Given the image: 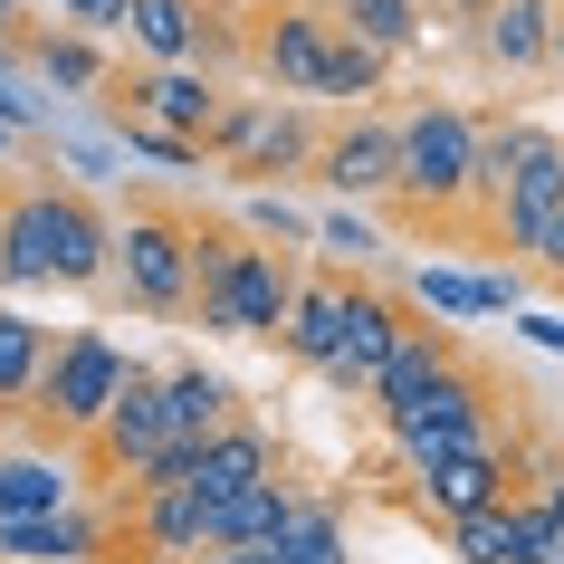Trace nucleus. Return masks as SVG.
<instances>
[{
	"instance_id": "nucleus-27",
	"label": "nucleus",
	"mask_w": 564,
	"mask_h": 564,
	"mask_svg": "<svg viewBox=\"0 0 564 564\" xmlns=\"http://www.w3.org/2000/svg\"><path fill=\"white\" fill-rule=\"evenodd\" d=\"M48 507H67V459H10L0 469V517H48Z\"/></svg>"
},
{
	"instance_id": "nucleus-14",
	"label": "nucleus",
	"mask_w": 564,
	"mask_h": 564,
	"mask_svg": "<svg viewBox=\"0 0 564 564\" xmlns=\"http://www.w3.org/2000/svg\"><path fill=\"white\" fill-rule=\"evenodd\" d=\"M48 259H58V288H77V297L116 288V210L67 173H48Z\"/></svg>"
},
{
	"instance_id": "nucleus-16",
	"label": "nucleus",
	"mask_w": 564,
	"mask_h": 564,
	"mask_svg": "<svg viewBox=\"0 0 564 564\" xmlns=\"http://www.w3.org/2000/svg\"><path fill=\"white\" fill-rule=\"evenodd\" d=\"M355 288H364V268L306 259V288H297V306H288V326H278V355L297 364V373H326V364H335L345 316H355Z\"/></svg>"
},
{
	"instance_id": "nucleus-8",
	"label": "nucleus",
	"mask_w": 564,
	"mask_h": 564,
	"mask_svg": "<svg viewBox=\"0 0 564 564\" xmlns=\"http://www.w3.org/2000/svg\"><path fill=\"white\" fill-rule=\"evenodd\" d=\"M163 441H173V383H163L153 364H124V392L106 402V421H96L87 449H77V488H87V498L124 488Z\"/></svg>"
},
{
	"instance_id": "nucleus-5",
	"label": "nucleus",
	"mask_w": 564,
	"mask_h": 564,
	"mask_svg": "<svg viewBox=\"0 0 564 564\" xmlns=\"http://www.w3.org/2000/svg\"><path fill=\"white\" fill-rule=\"evenodd\" d=\"M124 345L116 335H96V326H77V335H58V364H48V383H39V402H30V449H48V459H67L77 469V449H87V431L106 421V402L124 392Z\"/></svg>"
},
{
	"instance_id": "nucleus-35",
	"label": "nucleus",
	"mask_w": 564,
	"mask_h": 564,
	"mask_svg": "<svg viewBox=\"0 0 564 564\" xmlns=\"http://www.w3.org/2000/svg\"><path fill=\"white\" fill-rule=\"evenodd\" d=\"M527 335H535V345H555V355H564V326H555V316H527Z\"/></svg>"
},
{
	"instance_id": "nucleus-13",
	"label": "nucleus",
	"mask_w": 564,
	"mask_h": 564,
	"mask_svg": "<svg viewBox=\"0 0 564 564\" xmlns=\"http://www.w3.org/2000/svg\"><path fill=\"white\" fill-rule=\"evenodd\" d=\"M392 173H402V116H383V106H345V116H326L316 182H326L335 202H383Z\"/></svg>"
},
{
	"instance_id": "nucleus-20",
	"label": "nucleus",
	"mask_w": 564,
	"mask_h": 564,
	"mask_svg": "<svg viewBox=\"0 0 564 564\" xmlns=\"http://www.w3.org/2000/svg\"><path fill=\"white\" fill-rule=\"evenodd\" d=\"M48 364H58V335L39 326V316H20V306H0V431H20V421H30Z\"/></svg>"
},
{
	"instance_id": "nucleus-11",
	"label": "nucleus",
	"mask_w": 564,
	"mask_h": 564,
	"mask_svg": "<svg viewBox=\"0 0 564 564\" xmlns=\"http://www.w3.org/2000/svg\"><path fill=\"white\" fill-rule=\"evenodd\" d=\"M555 210H564V134L517 124V153H507V192H498L488 259H535V239L555 230Z\"/></svg>"
},
{
	"instance_id": "nucleus-18",
	"label": "nucleus",
	"mask_w": 564,
	"mask_h": 564,
	"mask_svg": "<svg viewBox=\"0 0 564 564\" xmlns=\"http://www.w3.org/2000/svg\"><path fill=\"white\" fill-rule=\"evenodd\" d=\"M268 478H288V449H278L268 421L239 412L230 431H210V441H202V459H192V498L230 507V498H249V488H268Z\"/></svg>"
},
{
	"instance_id": "nucleus-24",
	"label": "nucleus",
	"mask_w": 564,
	"mask_h": 564,
	"mask_svg": "<svg viewBox=\"0 0 564 564\" xmlns=\"http://www.w3.org/2000/svg\"><path fill=\"white\" fill-rule=\"evenodd\" d=\"M441 545H449L459 564H535L527 527H517V498L478 507V517H449V527H441Z\"/></svg>"
},
{
	"instance_id": "nucleus-33",
	"label": "nucleus",
	"mask_w": 564,
	"mask_h": 564,
	"mask_svg": "<svg viewBox=\"0 0 564 564\" xmlns=\"http://www.w3.org/2000/svg\"><path fill=\"white\" fill-rule=\"evenodd\" d=\"M202 564H278V545H210Z\"/></svg>"
},
{
	"instance_id": "nucleus-31",
	"label": "nucleus",
	"mask_w": 564,
	"mask_h": 564,
	"mask_svg": "<svg viewBox=\"0 0 564 564\" xmlns=\"http://www.w3.org/2000/svg\"><path fill=\"white\" fill-rule=\"evenodd\" d=\"M58 20H77V30H124V0H58Z\"/></svg>"
},
{
	"instance_id": "nucleus-7",
	"label": "nucleus",
	"mask_w": 564,
	"mask_h": 564,
	"mask_svg": "<svg viewBox=\"0 0 564 564\" xmlns=\"http://www.w3.org/2000/svg\"><path fill=\"white\" fill-rule=\"evenodd\" d=\"M202 555H210V507L192 488H106L77 564H202Z\"/></svg>"
},
{
	"instance_id": "nucleus-28",
	"label": "nucleus",
	"mask_w": 564,
	"mask_h": 564,
	"mask_svg": "<svg viewBox=\"0 0 564 564\" xmlns=\"http://www.w3.org/2000/svg\"><path fill=\"white\" fill-rule=\"evenodd\" d=\"M116 134H124V153H153V163H173V173H202L210 163L192 134H163V124H134V116H116Z\"/></svg>"
},
{
	"instance_id": "nucleus-19",
	"label": "nucleus",
	"mask_w": 564,
	"mask_h": 564,
	"mask_svg": "<svg viewBox=\"0 0 564 564\" xmlns=\"http://www.w3.org/2000/svg\"><path fill=\"white\" fill-rule=\"evenodd\" d=\"M555 20H564V0H498L469 30V48L498 77H555Z\"/></svg>"
},
{
	"instance_id": "nucleus-2",
	"label": "nucleus",
	"mask_w": 564,
	"mask_h": 564,
	"mask_svg": "<svg viewBox=\"0 0 564 564\" xmlns=\"http://www.w3.org/2000/svg\"><path fill=\"white\" fill-rule=\"evenodd\" d=\"M517 402H527V392L507 383L488 355H459L449 373H431L412 402H383L373 421H383V441L402 449V469H441L459 449H507L517 441Z\"/></svg>"
},
{
	"instance_id": "nucleus-10",
	"label": "nucleus",
	"mask_w": 564,
	"mask_h": 564,
	"mask_svg": "<svg viewBox=\"0 0 564 564\" xmlns=\"http://www.w3.org/2000/svg\"><path fill=\"white\" fill-rule=\"evenodd\" d=\"M297 288H306V259H297V249L249 239V249H239V268H230V278H210L192 316H202V335H268V345H278V326H288Z\"/></svg>"
},
{
	"instance_id": "nucleus-15",
	"label": "nucleus",
	"mask_w": 564,
	"mask_h": 564,
	"mask_svg": "<svg viewBox=\"0 0 564 564\" xmlns=\"http://www.w3.org/2000/svg\"><path fill=\"white\" fill-rule=\"evenodd\" d=\"M517 469H527V441H507V449H459V459H441V469H412L421 488H402V507H412L421 527L441 535L449 517H478V507H498L507 488H517Z\"/></svg>"
},
{
	"instance_id": "nucleus-25",
	"label": "nucleus",
	"mask_w": 564,
	"mask_h": 564,
	"mask_svg": "<svg viewBox=\"0 0 564 564\" xmlns=\"http://www.w3.org/2000/svg\"><path fill=\"white\" fill-rule=\"evenodd\" d=\"M326 10H335L355 39H373L383 58H412L421 30H431V0H326Z\"/></svg>"
},
{
	"instance_id": "nucleus-34",
	"label": "nucleus",
	"mask_w": 564,
	"mask_h": 564,
	"mask_svg": "<svg viewBox=\"0 0 564 564\" xmlns=\"http://www.w3.org/2000/svg\"><path fill=\"white\" fill-rule=\"evenodd\" d=\"M449 20H459V30H478V20H488V10H498V0H441Z\"/></svg>"
},
{
	"instance_id": "nucleus-21",
	"label": "nucleus",
	"mask_w": 564,
	"mask_h": 564,
	"mask_svg": "<svg viewBox=\"0 0 564 564\" xmlns=\"http://www.w3.org/2000/svg\"><path fill=\"white\" fill-rule=\"evenodd\" d=\"M20 58H30L58 96H106V77H116V48H96V30H77V20H67V30H30Z\"/></svg>"
},
{
	"instance_id": "nucleus-1",
	"label": "nucleus",
	"mask_w": 564,
	"mask_h": 564,
	"mask_svg": "<svg viewBox=\"0 0 564 564\" xmlns=\"http://www.w3.org/2000/svg\"><path fill=\"white\" fill-rule=\"evenodd\" d=\"M383 210L402 239L469 249V220H478V116L469 106H412L402 116V173H392Z\"/></svg>"
},
{
	"instance_id": "nucleus-26",
	"label": "nucleus",
	"mask_w": 564,
	"mask_h": 564,
	"mask_svg": "<svg viewBox=\"0 0 564 564\" xmlns=\"http://www.w3.org/2000/svg\"><path fill=\"white\" fill-rule=\"evenodd\" d=\"M268 545H278V564H355L345 555V498H306L297 527L268 535Z\"/></svg>"
},
{
	"instance_id": "nucleus-23",
	"label": "nucleus",
	"mask_w": 564,
	"mask_h": 564,
	"mask_svg": "<svg viewBox=\"0 0 564 564\" xmlns=\"http://www.w3.org/2000/svg\"><path fill=\"white\" fill-rule=\"evenodd\" d=\"M163 383H173V441H192V449H202L210 431H230V421H239V392L220 383L210 364H173Z\"/></svg>"
},
{
	"instance_id": "nucleus-17",
	"label": "nucleus",
	"mask_w": 564,
	"mask_h": 564,
	"mask_svg": "<svg viewBox=\"0 0 564 564\" xmlns=\"http://www.w3.org/2000/svg\"><path fill=\"white\" fill-rule=\"evenodd\" d=\"M58 288L48 259V173H0V297Z\"/></svg>"
},
{
	"instance_id": "nucleus-9",
	"label": "nucleus",
	"mask_w": 564,
	"mask_h": 564,
	"mask_svg": "<svg viewBox=\"0 0 564 564\" xmlns=\"http://www.w3.org/2000/svg\"><path fill=\"white\" fill-rule=\"evenodd\" d=\"M249 77L278 87V96H326L335 10L326 0H259V10H249Z\"/></svg>"
},
{
	"instance_id": "nucleus-32",
	"label": "nucleus",
	"mask_w": 564,
	"mask_h": 564,
	"mask_svg": "<svg viewBox=\"0 0 564 564\" xmlns=\"http://www.w3.org/2000/svg\"><path fill=\"white\" fill-rule=\"evenodd\" d=\"M316 239H326L335 259H364V249H373V230H364V220H345V210H335V220H326Z\"/></svg>"
},
{
	"instance_id": "nucleus-30",
	"label": "nucleus",
	"mask_w": 564,
	"mask_h": 564,
	"mask_svg": "<svg viewBox=\"0 0 564 564\" xmlns=\"http://www.w3.org/2000/svg\"><path fill=\"white\" fill-rule=\"evenodd\" d=\"M535 288H555V297H564V210H555V230H545V239H535Z\"/></svg>"
},
{
	"instance_id": "nucleus-29",
	"label": "nucleus",
	"mask_w": 564,
	"mask_h": 564,
	"mask_svg": "<svg viewBox=\"0 0 564 564\" xmlns=\"http://www.w3.org/2000/svg\"><path fill=\"white\" fill-rule=\"evenodd\" d=\"M249 230H259V239H306V220L278 202V192H259V202H249Z\"/></svg>"
},
{
	"instance_id": "nucleus-4",
	"label": "nucleus",
	"mask_w": 564,
	"mask_h": 564,
	"mask_svg": "<svg viewBox=\"0 0 564 564\" xmlns=\"http://www.w3.org/2000/svg\"><path fill=\"white\" fill-rule=\"evenodd\" d=\"M316 144H326V116L306 96H239L220 134H210V173H230L239 192H278V182H316Z\"/></svg>"
},
{
	"instance_id": "nucleus-3",
	"label": "nucleus",
	"mask_w": 564,
	"mask_h": 564,
	"mask_svg": "<svg viewBox=\"0 0 564 564\" xmlns=\"http://www.w3.org/2000/svg\"><path fill=\"white\" fill-rule=\"evenodd\" d=\"M134 316H192L202 278H192V202L173 192H124V220H116V288Z\"/></svg>"
},
{
	"instance_id": "nucleus-12",
	"label": "nucleus",
	"mask_w": 564,
	"mask_h": 564,
	"mask_svg": "<svg viewBox=\"0 0 564 564\" xmlns=\"http://www.w3.org/2000/svg\"><path fill=\"white\" fill-rule=\"evenodd\" d=\"M421 297H402V288H383V278H364L355 288V316H345V345H335V364L316 373V383H335L345 402H373L392 373V355H402V335H412Z\"/></svg>"
},
{
	"instance_id": "nucleus-6",
	"label": "nucleus",
	"mask_w": 564,
	"mask_h": 564,
	"mask_svg": "<svg viewBox=\"0 0 564 564\" xmlns=\"http://www.w3.org/2000/svg\"><path fill=\"white\" fill-rule=\"evenodd\" d=\"M230 106H239V96H230L220 67H202V58H134V48L116 58V77H106V96H96V116H106V124L134 116V124H163V134H192L202 153H210V134H220Z\"/></svg>"
},
{
	"instance_id": "nucleus-22",
	"label": "nucleus",
	"mask_w": 564,
	"mask_h": 564,
	"mask_svg": "<svg viewBox=\"0 0 564 564\" xmlns=\"http://www.w3.org/2000/svg\"><path fill=\"white\" fill-rule=\"evenodd\" d=\"M469 355V335L459 326H431V316H412V335H402V355H392V373H383V392H373V412L383 402H412L431 373H449V364Z\"/></svg>"
}]
</instances>
